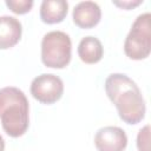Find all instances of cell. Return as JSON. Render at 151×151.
<instances>
[{
	"label": "cell",
	"instance_id": "1",
	"mask_svg": "<svg viewBox=\"0 0 151 151\" xmlns=\"http://www.w3.org/2000/svg\"><path fill=\"white\" fill-rule=\"evenodd\" d=\"M105 92L117 107L119 118L130 125L145 116V101L137 84L123 73H112L105 80Z\"/></svg>",
	"mask_w": 151,
	"mask_h": 151
},
{
	"label": "cell",
	"instance_id": "2",
	"mask_svg": "<svg viewBox=\"0 0 151 151\" xmlns=\"http://www.w3.org/2000/svg\"><path fill=\"white\" fill-rule=\"evenodd\" d=\"M29 105L25 93L18 87L0 90V119L4 131L13 137L22 136L29 125Z\"/></svg>",
	"mask_w": 151,
	"mask_h": 151
},
{
	"label": "cell",
	"instance_id": "3",
	"mask_svg": "<svg viewBox=\"0 0 151 151\" xmlns=\"http://www.w3.org/2000/svg\"><path fill=\"white\" fill-rule=\"evenodd\" d=\"M72 42L68 34L51 31L41 40V61L51 68H64L71 61Z\"/></svg>",
	"mask_w": 151,
	"mask_h": 151
},
{
	"label": "cell",
	"instance_id": "4",
	"mask_svg": "<svg viewBox=\"0 0 151 151\" xmlns=\"http://www.w3.org/2000/svg\"><path fill=\"white\" fill-rule=\"evenodd\" d=\"M151 15L143 13L134 20L124 42V52L132 60H142L151 52Z\"/></svg>",
	"mask_w": 151,
	"mask_h": 151
},
{
	"label": "cell",
	"instance_id": "5",
	"mask_svg": "<svg viewBox=\"0 0 151 151\" xmlns=\"http://www.w3.org/2000/svg\"><path fill=\"white\" fill-rule=\"evenodd\" d=\"M64 92L63 80L52 73H42L35 77L31 83V94L42 104H53L58 101Z\"/></svg>",
	"mask_w": 151,
	"mask_h": 151
},
{
	"label": "cell",
	"instance_id": "6",
	"mask_svg": "<svg viewBox=\"0 0 151 151\" xmlns=\"http://www.w3.org/2000/svg\"><path fill=\"white\" fill-rule=\"evenodd\" d=\"M94 145L98 151H124L127 145V137L118 126H104L96 132Z\"/></svg>",
	"mask_w": 151,
	"mask_h": 151
},
{
	"label": "cell",
	"instance_id": "7",
	"mask_svg": "<svg viewBox=\"0 0 151 151\" xmlns=\"http://www.w3.org/2000/svg\"><path fill=\"white\" fill-rule=\"evenodd\" d=\"M73 22L84 29L92 28L100 21L101 9L94 1H80L73 8Z\"/></svg>",
	"mask_w": 151,
	"mask_h": 151
},
{
	"label": "cell",
	"instance_id": "8",
	"mask_svg": "<svg viewBox=\"0 0 151 151\" xmlns=\"http://www.w3.org/2000/svg\"><path fill=\"white\" fill-rule=\"evenodd\" d=\"M20 21L9 15L0 17V50H7L15 46L21 38Z\"/></svg>",
	"mask_w": 151,
	"mask_h": 151
},
{
	"label": "cell",
	"instance_id": "9",
	"mask_svg": "<svg viewBox=\"0 0 151 151\" xmlns=\"http://www.w3.org/2000/svg\"><path fill=\"white\" fill-rule=\"evenodd\" d=\"M68 4L65 0H44L40 5V19L48 25L61 22L67 15Z\"/></svg>",
	"mask_w": 151,
	"mask_h": 151
},
{
	"label": "cell",
	"instance_id": "10",
	"mask_svg": "<svg viewBox=\"0 0 151 151\" xmlns=\"http://www.w3.org/2000/svg\"><path fill=\"white\" fill-rule=\"evenodd\" d=\"M104 47L99 39L88 35L80 40L78 45V55L85 64H96L101 60Z\"/></svg>",
	"mask_w": 151,
	"mask_h": 151
},
{
	"label": "cell",
	"instance_id": "11",
	"mask_svg": "<svg viewBox=\"0 0 151 151\" xmlns=\"http://www.w3.org/2000/svg\"><path fill=\"white\" fill-rule=\"evenodd\" d=\"M5 4L15 14H25L33 7L32 0H6Z\"/></svg>",
	"mask_w": 151,
	"mask_h": 151
},
{
	"label": "cell",
	"instance_id": "12",
	"mask_svg": "<svg viewBox=\"0 0 151 151\" xmlns=\"http://www.w3.org/2000/svg\"><path fill=\"white\" fill-rule=\"evenodd\" d=\"M149 125L139 130V133L137 136V147L139 151H149Z\"/></svg>",
	"mask_w": 151,
	"mask_h": 151
},
{
	"label": "cell",
	"instance_id": "13",
	"mask_svg": "<svg viewBox=\"0 0 151 151\" xmlns=\"http://www.w3.org/2000/svg\"><path fill=\"white\" fill-rule=\"evenodd\" d=\"M114 5H117V6H119V7H123V8H126V9H129V8H131V7H134V6H138L139 4H142V1L140 0H138V1H123V2H113Z\"/></svg>",
	"mask_w": 151,
	"mask_h": 151
},
{
	"label": "cell",
	"instance_id": "14",
	"mask_svg": "<svg viewBox=\"0 0 151 151\" xmlns=\"http://www.w3.org/2000/svg\"><path fill=\"white\" fill-rule=\"evenodd\" d=\"M5 150V140L2 138V136L0 134V151H4Z\"/></svg>",
	"mask_w": 151,
	"mask_h": 151
}]
</instances>
